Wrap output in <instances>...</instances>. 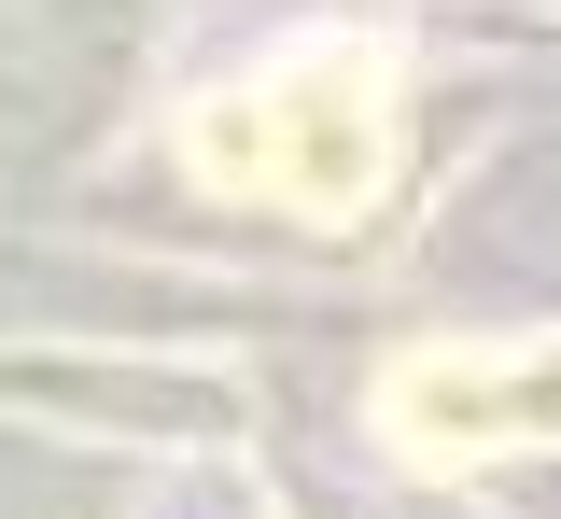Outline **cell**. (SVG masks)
I'll return each mask as SVG.
<instances>
[{"instance_id": "1", "label": "cell", "mask_w": 561, "mask_h": 519, "mask_svg": "<svg viewBox=\"0 0 561 519\" xmlns=\"http://www.w3.org/2000/svg\"><path fill=\"white\" fill-rule=\"evenodd\" d=\"M197 169L267 183L295 211H365V183H379V57H309V71L253 84V99H210Z\"/></svg>"}, {"instance_id": "2", "label": "cell", "mask_w": 561, "mask_h": 519, "mask_svg": "<svg viewBox=\"0 0 561 519\" xmlns=\"http://www.w3.org/2000/svg\"><path fill=\"white\" fill-rule=\"evenodd\" d=\"M393 436L408 449H505V436H561V366H449V351H421L393 379Z\"/></svg>"}]
</instances>
